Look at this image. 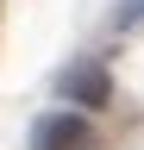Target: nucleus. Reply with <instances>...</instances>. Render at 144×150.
Here are the masks:
<instances>
[{
    "instance_id": "1",
    "label": "nucleus",
    "mask_w": 144,
    "mask_h": 150,
    "mask_svg": "<svg viewBox=\"0 0 144 150\" xmlns=\"http://www.w3.org/2000/svg\"><path fill=\"white\" fill-rule=\"evenodd\" d=\"M106 94H113V75L100 63H75L63 75V100H75V106H106Z\"/></svg>"
},
{
    "instance_id": "2",
    "label": "nucleus",
    "mask_w": 144,
    "mask_h": 150,
    "mask_svg": "<svg viewBox=\"0 0 144 150\" xmlns=\"http://www.w3.org/2000/svg\"><path fill=\"white\" fill-rule=\"evenodd\" d=\"M38 150H88V119L82 112H50V119H38Z\"/></svg>"
}]
</instances>
